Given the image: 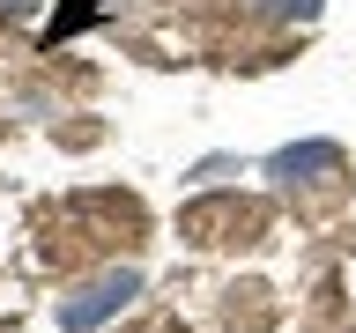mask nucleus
<instances>
[{"mask_svg":"<svg viewBox=\"0 0 356 333\" xmlns=\"http://www.w3.org/2000/svg\"><path fill=\"white\" fill-rule=\"evenodd\" d=\"M127 289H134V274H119V282H104V289H89L82 304H67L60 318H67V326H89V318H104L111 304H127Z\"/></svg>","mask_w":356,"mask_h":333,"instance_id":"1","label":"nucleus"}]
</instances>
